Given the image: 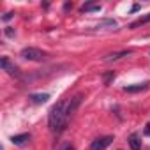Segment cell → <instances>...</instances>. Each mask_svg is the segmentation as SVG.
Masks as SVG:
<instances>
[{"label": "cell", "instance_id": "cell-1", "mask_svg": "<svg viewBox=\"0 0 150 150\" xmlns=\"http://www.w3.org/2000/svg\"><path fill=\"white\" fill-rule=\"evenodd\" d=\"M67 111H65V103L60 101L57 103L51 110H50V117H48V124H50V129L53 132H60L65 124H67Z\"/></svg>", "mask_w": 150, "mask_h": 150}, {"label": "cell", "instance_id": "cell-2", "mask_svg": "<svg viewBox=\"0 0 150 150\" xmlns=\"http://www.w3.org/2000/svg\"><path fill=\"white\" fill-rule=\"evenodd\" d=\"M20 57L25 58V60H32V62H42L46 58V53L41 51V50H37V48H32L30 46V48H23L20 51Z\"/></svg>", "mask_w": 150, "mask_h": 150}, {"label": "cell", "instance_id": "cell-3", "mask_svg": "<svg viewBox=\"0 0 150 150\" xmlns=\"http://www.w3.org/2000/svg\"><path fill=\"white\" fill-rule=\"evenodd\" d=\"M111 141H113V136H103V138H97L96 141H92L90 150H106V148L110 146Z\"/></svg>", "mask_w": 150, "mask_h": 150}, {"label": "cell", "instance_id": "cell-4", "mask_svg": "<svg viewBox=\"0 0 150 150\" xmlns=\"http://www.w3.org/2000/svg\"><path fill=\"white\" fill-rule=\"evenodd\" d=\"M0 64H2V69H4V71H7L11 76H20V69H18L14 64H11V60H9L7 57H2Z\"/></svg>", "mask_w": 150, "mask_h": 150}, {"label": "cell", "instance_id": "cell-5", "mask_svg": "<svg viewBox=\"0 0 150 150\" xmlns=\"http://www.w3.org/2000/svg\"><path fill=\"white\" fill-rule=\"evenodd\" d=\"M148 81H145V83H136V85H127V87H124V92H129V94H138V92H143V90H146L148 88Z\"/></svg>", "mask_w": 150, "mask_h": 150}, {"label": "cell", "instance_id": "cell-6", "mask_svg": "<svg viewBox=\"0 0 150 150\" xmlns=\"http://www.w3.org/2000/svg\"><path fill=\"white\" fill-rule=\"evenodd\" d=\"M80 103H81V94L74 96V97L71 99V103H69V104H67V108H65V111H67V117H71L74 111H76V108L80 106Z\"/></svg>", "mask_w": 150, "mask_h": 150}, {"label": "cell", "instance_id": "cell-7", "mask_svg": "<svg viewBox=\"0 0 150 150\" xmlns=\"http://www.w3.org/2000/svg\"><path fill=\"white\" fill-rule=\"evenodd\" d=\"M48 99H50V94H30L28 96V101L32 104H44L48 103Z\"/></svg>", "mask_w": 150, "mask_h": 150}, {"label": "cell", "instance_id": "cell-8", "mask_svg": "<svg viewBox=\"0 0 150 150\" xmlns=\"http://www.w3.org/2000/svg\"><path fill=\"white\" fill-rule=\"evenodd\" d=\"M28 139H30V134H27V132H23V134H16V136H11V143H13V145H18V146L25 145Z\"/></svg>", "mask_w": 150, "mask_h": 150}, {"label": "cell", "instance_id": "cell-9", "mask_svg": "<svg viewBox=\"0 0 150 150\" xmlns=\"http://www.w3.org/2000/svg\"><path fill=\"white\" fill-rule=\"evenodd\" d=\"M129 145H131L132 150H141V141H139V136L136 132L129 136Z\"/></svg>", "mask_w": 150, "mask_h": 150}, {"label": "cell", "instance_id": "cell-10", "mask_svg": "<svg viewBox=\"0 0 150 150\" xmlns=\"http://www.w3.org/2000/svg\"><path fill=\"white\" fill-rule=\"evenodd\" d=\"M131 53V50H124V51H118V53H111V55H108L104 60L106 62H113V60H118V58H122V57H127Z\"/></svg>", "mask_w": 150, "mask_h": 150}, {"label": "cell", "instance_id": "cell-11", "mask_svg": "<svg viewBox=\"0 0 150 150\" xmlns=\"http://www.w3.org/2000/svg\"><path fill=\"white\" fill-rule=\"evenodd\" d=\"M81 11L83 13H97V11H101V4H85L81 7Z\"/></svg>", "mask_w": 150, "mask_h": 150}, {"label": "cell", "instance_id": "cell-12", "mask_svg": "<svg viewBox=\"0 0 150 150\" xmlns=\"http://www.w3.org/2000/svg\"><path fill=\"white\" fill-rule=\"evenodd\" d=\"M145 23H150V14H146V16H143V18L132 21V23L129 25V28H136V27H141V25H145Z\"/></svg>", "mask_w": 150, "mask_h": 150}, {"label": "cell", "instance_id": "cell-13", "mask_svg": "<svg viewBox=\"0 0 150 150\" xmlns=\"http://www.w3.org/2000/svg\"><path fill=\"white\" fill-rule=\"evenodd\" d=\"M103 80H104V85H110V83L115 80V72H113V71H108V72H104Z\"/></svg>", "mask_w": 150, "mask_h": 150}, {"label": "cell", "instance_id": "cell-14", "mask_svg": "<svg viewBox=\"0 0 150 150\" xmlns=\"http://www.w3.org/2000/svg\"><path fill=\"white\" fill-rule=\"evenodd\" d=\"M103 27H117V21L115 20H103L97 23V28H103Z\"/></svg>", "mask_w": 150, "mask_h": 150}, {"label": "cell", "instance_id": "cell-15", "mask_svg": "<svg viewBox=\"0 0 150 150\" xmlns=\"http://www.w3.org/2000/svg\"><path fill=\"white\" fill-rule=\"evenodd\" d=\"M6 35H7V37H14V30H13L11 27H7V28H6Z\"/></svg>", "mask_w": 150, "mask_h": 150}, {"label": "cell", "instance_id": "cell-16", "mask_svg": "<svg viewBox=\"0 0 150 150\" xmlns=\"http://www.w3.org/2000/svg\"><path fill=\"white\" fill-rule=\"evenodd\" d=\"M143 134H145V136H148V138H150V122H148V124H146V125H145V131H143Z\"/></svg>", "mask_w": 150, "mask_h": 150}, {"label": "cell", "instance_id": "cell-17", "mask_svg": "<svg viewBox=\"0 0 150 150\" xmlns=\"http://www.w3.org/2000/svg\"><path fill=\"white\" fill-rule=\"evenodd\" d=\"M11 18H13V13H6L2 20H4V21H7V20H11Z\"/></svg>", "mask_w": 150, "mask_h": 150}, {"label": "cell", "instance_id": "cell-18", "mask_svg": "<svg viewBox=\"0 0 150 150\" xmlns=\"http://www.w3.org/2000/svg\"><path fill=\"white\" fill-rule=\"evenodd\" d=\"M139 7H141V6H139V4H134V6H132V9H131V11H132V13H136V11H138V9H139Z\"/></svg>", "mask_w": 150, "mask_h": 150}, {"label": "cell", "instance_id": "cell-19", "mask_svg": "<svg viewBox=\"0 0 150 150\" xmlns=\"http://www.w3.org/2000/svg\"><path fill=\"white\" fill-rule=\"evenodd\" d=\"M65 150H74V148H72V146H67V148H65Z\"/></svg>", "mask_w": 150, "mask_h": 150}]
</instances>
